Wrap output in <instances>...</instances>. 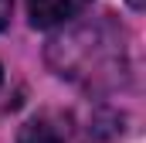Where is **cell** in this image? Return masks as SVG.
Returning <instances> with one entry per match:
<instances>
[{
    "mask_svg": "<svg viewBox=\"0 0 146 143\" xmlns=\"http://www.w3.org/2000/svg\"><path fill=\"white\" fill-rule=\"evenodd\" d=\"M65 51V61L58 65V75L68 78H99V75H112L109 68H122V41L119 37H106L102 41V27H82L68 37L51 41V55Z\"/></svg>",
    "mask_w": 146,
    "mask_h": 143,
    "instance_id": "cell-1",
    "label": "cell"
},
{
    "mask_svg": "<svg viewBox=\"0 0 146 143\" xmlns=\"http://www.w3.org/2000/svg\"><path fill=\"white\" fill-rule=\"evenodd\" d=\"M68 136H72V123H68V116L48 109V112L31 116V119L21 126L17 143H68Z\"/></svg>",
    "mask_w": 146,
    "mask_h": 143,
    "instance_id": "cell-2",
    "label": "cell"
},
{
    "mask_svg": "<svg viewBox=\"0 0 146 143\" xmlns=\"http://www.w3.org/2000/svg\"><path fill=\"white\" fill-rule=\"evenodd\" d=\"M92 0H27V14L34 27H54L78 17Z\"/></svg>",
    "mask_w": 146,
    "mask_h": 143,
    "instance_id": "cell-3",
    "label": "cell"
},
{
    "mask_svg": "<svg viewBox=\"0 0 146 143\" xmlns=\"http://www.w3.org/2000/svg\"><path fill=\"white\" fill-rule=\"evenodd\" d=\"M7 17H10V0H0V27L7 24Z\"/></svg>",
    "mask_w": 146,
    "mask_h": 143,
    "instance_id": "cell-4",
    "label": "cell"
},
{
    "mask_svg": "<svg viewBox=\"0 0 146 143\" xmlns=\"http://www.w3.org/2000/svg\"><path fill=\"white\" fill-rule=\"evenodd\" d=\"M133 3H136V7H139V0H133Z\"/></svg>",
    "mask_w": 146,
    "mask_h": 143,
    "instance_id": "cell-5",
    "label": "cell"
}]
</instances>
